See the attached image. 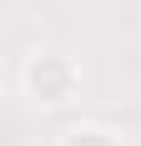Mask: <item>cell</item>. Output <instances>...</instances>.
Returning <instances> with one entry per match:
<instances>
[{
    "label": "cell",
    "instance_id": "cell-1",
    "mask_svg": "<svg viewBox=\"0 0 141 146\" xmlns=\"http://www.w3.org/2000/svg\"><path fill=\"white\" fill-rule=\"evenodd\" d=\"M25 91L35 106H66L81 91V71L66 50H35L25 60Z\"/></svg>",
    "mask_w": 141,
    "mask_h": 146
},
{
    "label": "cell",
    "instance_id": "cell-2",
    "mask_svg": "<svg viewBox=\"0 0 141 146\" xmlns=\"http://www.w3.org/2000/svg\"><path fill=\"white\" fill-rule=\"evenodd\" d=\"M56 146H121V136L106 126H66Z\"/></svg>",
    "mask_w": 141,
    "mask_h": 146
}]
</instances>
